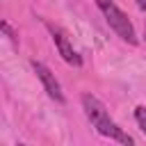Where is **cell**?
I'll return each mask as SVG.
<instances>
[{"mask_svg": "<svg viewBox=\"0 0 146 146\" xmlns=\"http://www.w3.org/2000/svg\"><path fill=\"white\" fill-rule=\"evenodd\" d=\"M82 107H84V114L89 116V121L96 125V130H98L103 137H110V139H114V141H119V144H125V146H132V137L125 135V132L110 119L105 105H103L96 96L84 94V96H82Z\"/></svg>", "mask_w": 146, "mask_h": 146, "instance_id": "1", "label": "cell"}, {"mask_svg": "<svg viewBox=\"0 0 146 146\" xmlns=\"http://www.w3.org/2000/svg\"><path fill=\"white\" fill-rule=\"evenodd\" d=\"M96 5H98V9L103 11L107 25H110L123 41H128V43L135 46V43H137V34H135V27H132V23L128 21V16H125L112 0H96Z\"/></svg>", "mask_w": 146, "mask_h": 146, "instance_id": "2", "label": "cell"}, {"mask_svg": "<svg viewBox=\"0 0 146 146\" xmlns=\"http://www.w3.org/2000/svg\"><path fill=\"white\" fill-rule=\"evenodd\" d=\"M32 68H34L36 78L41 80L43 89L48 91V96H50L52 100H57V103H64V94H62V89H59V82L55 80L52 71H50L46 64H41V62H32Z\"/></svg>", "mask_w": 146, "mask_h": 146, "instance_id": "3", "label": "cell"}, {"mask_svg": "<svg viewBox=\"0 0 146 146\" xmlns=\"http://www.w3.org/2000/svg\"><path fill=\"white\" fill-rule=\"evenodd\" d=\"M48 30H50V34H52V41H55V46H57V50H59L62 59H64L66 64H71V66H80V64H82V59H80V55L73 50V46H71L68 36H66L59 27L48 25Z\"/></svg>", "mask_w": 146, "mask_h": 146, "instance_id": "4", "label": "cell"}, {"mask_svg": "<svg viewBox=\"0 0 146 146\" xmlns=\"http://www.w3.org/2000/svg\"><path fill=\"white\" fill-rule=\"evenodd\" d=\"M135 119H137V123H139L141 132L146 135V107H144V105H139V107L135 110Z\"/></svg>", "mask_w": 146, "mask_h": 146, "instance_id": "5", "label": "cell"}, {"mask_svg": "<svg viewBox=\"0 0 146 146\" xmlns=\"http://www.w3.org/2000/svg\"><path fill=\"white\" fill-rule=\"evenodd\" d=\"M2 32H5V34H7V36H9V39H11V41H14V43H16V41H18V36H16V32H14V30H11V25H9V23H7V21H2Z\"/></svg>", "mask_w": 146, "mask_h": 146, "instance_id": "6", "label": "cell"}, {"mask_svg": "<svg viewBox=\"0 0 146 146\" xmlns=\"http://www.w3.org/2000/svg\"><path fill=\"white\" fill-rule=\"evenodd\" d=\"M137 5H139V9H146V0H139Z\"/></svg>", "mask_w": 146, "mask_h": 146, "instance_id": "7", "label": "cell"}, {"mask_svg": "<svg viewBox=\"0 0 146 146\" xmlns=\"http://www.w3.org/2000/svg\"><path fill=\"white\" fill-rule=\"evenodd\" d=\"M144 36H146V27H144Z\"/></svg>", "mask_w": 146, "mask_h": 146, "instance_id": "8", "label": "cell"}]
</instances>
